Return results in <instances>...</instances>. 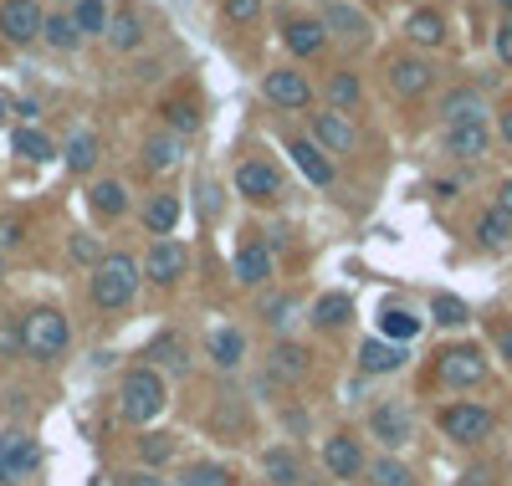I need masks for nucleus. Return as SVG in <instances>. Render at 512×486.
Listing matches in <instances>:
<instances>
[{
	"label": "nucleus",
	"mask_w": 512,
	"mask_h": 486,
	"mask_svg": "<svg viewBox=\"0 0 512 486\" xmlns=\"http://www.w3.org/2000/svg\"><path fill=\"white\" fill-rule=\"evenodd\" d=\"M497 11H507V16H512V0H497Z\"/></svg>",
	"instance_id": "bf43d9fd"
},
{
	"label": "nucleus",
	"mask_w": 512,
	"mask_h": 486,
	"mask_svg": "<svg viewBox=\"0 0 512 486\" xmlns=\"http://www.w3.org/2000/svg\"><path fill=\"white\" fill-rule=\"evenodd\" d=\"M349 323H354V297L349 292H323L308 307V328L313 333H344Z\"/></svg>",
	"instance_id": "2f4dec72"
},
{
	"label": "nucleus",
	"mask_w": 512,
	"mask_h": 486,
	"mask_svg": "<svg viewBox=\"0 0 512 486\" xmlns=\"http://www.w3.org/2000/svg\"><path fill=\"white\" fill-rule=\"evenodd\" d=\"M11 154H16V159H26V164H47L57 149H52V139L41 134V128H31V123H26V128H16V134H11Z\"/></svg>",
	"instance_id": "c03bdc74"
},
{
	"label": "nucleus",
	"mask_w": 512,
	"mask_h": 486,
	"mask_svg": "<svg viewBox=\"0 0 512 486\" xmlns=\"http://www.w3.org/2000/svg\"><path fill=\"white\" fill-rule=\"evenodd\" d=\"M502 139H507V144H512V108H507V113H502Z\"/></svg>",
	"instance_id": "13d9d810"
},
{
	"label": "nucleus",
	"mask_w": 512,
	"mask_h": 486,
	"mask_svg": "<svg viewBox=\"0 0 512 486\" xmlns=\"http://www.w3.org/2000/svg\"><path fill=\"white\" fill-rule=\"evenodd\" d=\"M41 0H0V41L6 47H41Z\"/></svg>",
	"instance_id": "2eb2a0df"
},
{
	"label": "nucleus",
	"mask_w": 512,
	"mask_h": 486,
	"mask_svg": "<svg viewBox=\"0 0 512 486\" xmlns=\"http://www.w3.org/2000/svg\"><path fill=\"white\" fill-rule=\"evenodd\" d=\"M292 313H297V297L292 292H262V297H256V323L272 328V333H287L292 328Z\"/></svg>",
	"instance_id": "4c0bfd02"
},
{
	"label": "nucleus",
	"mask_w": 512,
	"mask_h": 486,
	"mask_svg": "<svg viewBox=\"0 0 512 486\" xmlns=\"http://www.w3.org/2000/svg\"><path fill=\"white\" fill-rule=\"evenodd\" d=\"M231 190H236V200H246V205H277V200L287 195V180H282V169H277L272 159L246 154V159H236V169H231Z\"/></svg>",
	"instance_id": "0eeeda50"
},
{
	"label": "nucleus",
	"mask_w": 512,
	"mask_h": 486,
	"mask_svg": "<svg viewBox=\"0 0 512 486\" xmlns=\"http://www.w3.org/2000/svg\"><path fill=\"white\" fill-rule=\"evenodd\" d=\"M62 159H67V169H72V174H93V169H98V159H103L98 134H88V128H77V134L67 139V149H62Z\"/></svg>",
	"instance_id": "ea45409f"
},
{
	"label": "nucleus",
	"mask_w": 512,
	"mask_h": 486,
	"mask_svg": "<svg viewBox=\"0 0 512 486\" xmlns=\"http://www.w3.org/2000/svg\"><path fill=\"white\" fill-rule=\"evenodd\" d=\"M441 123L456 128V123H487V98L482 87H451V93H441Z\"/></svg>",
	"instance_id": "7c9ffc66"
},
{
	"label": "nucleus",
	"mask_w": 512,
	"mask_h": 486,
	"mask_svg": "<svg viewBox=\"0 0 512 486\" xmlns=\"http://www.w3.org/2000/svg\"><path fill=\"white\" fill-rule=\"evenodd\" d=\"M175 456H180V440L169 435V430H154V425H149V430L134 435V461H139L144 471H164Z\"/></svg>",
	"instance_id": "72a5a7b5"
},
{
	"label": "nucleus",
	"mask_w": 512,
	"mask_h": 486,
	"mask_svg": "<svg viewBox=\"0 0 512 486\" xmlns=\"http://www.w3.org/2000/svg\"><path fill=\"white\" fill-rule=\"evenodd\" d=\"M67 11H72V26H77L82 41H88V36H103V31H108V16H113L108 0H72Z\"/></svg>",
	"instance_id": "79ce46f5"
},
{
	"label": "nucleus",
	"mask_w": 512,
	"mask_h": 486,
	"mask_svg": "<svg viewBox=\"0 0 512 486\" xmlns=\"http://www.w3.org/2000/svg\"><path fill=\"white\" fill-rule=\"evenodd\" d=\"M67 348H72V323H67L62 307H52V302L26 307V313H21V359H31V364H62Z\"/></svg>",
	"instance_id": "f03ea898"
},
{
	"label": "nucleus",
	"mask_w": 512,
	"mask_h": 486,
	"mask_svg": "<svg viewBox=\"0 0 512 486\" xmlns=\"http://www.w3.org/2000/svg\"><path fill=\"white\" fill-rule=\"evenodd\" d=\"M364 435L374 440V446H379L384 456H400V451L410 446V440H415V410L400 400V394H390V400H379V405L369 410Z\"/></svg>",
	"instance_id": "20e7f679"
},
{
	"label": "nucleus",
	"mask_w": 512,
	"mask_h": 486,
	"mask_svg": "<svg viewBox=\"0 0 512 486\" xmlns=\"http://www.w3.org/2000/svg\"><path fill=\"white\" fill-rule=\"evenodd\" d=\"M420 323H425V318H415L405 302H384V307H379V338H390V343H410V338L420 333Z\"/></svg>",
	"instance_id": "58836bf2"
},
{
	"label": "nucleus",
	"mask_w": 512,
	"mask_h": 486,
	"mask_svg": "<svg viewBox=\"0 0 512 486\" xmlns=\"http://www.w3.org/2000/svg\"><path fill=\"white\" fill-rule=\"evenodd\" d=\"M139 287H144V267L128 251H108L88 277V297H93L98 313H123V307L139 297Z\"/></svg>",
	"instance_id": "7ed1b4c3"
},
{
	"label": "nucleus",
	"mask_w": 512,
	"mask_h": 486,
	"mask_svg": "<svg viewBox=\"0 0 512 486\" xmlns=\"http://www.w3.org/2000/svg\"><path fill=\"white\" fill-rule=\"evenodd\" d=\"M16 113H21V118H26V123H31V118H36V113H41V108H36V98H16Z\"/></svg>",
	"instance_id": "4d7b16f0"
},
{
	"label": "nucleus",
	"mask_w": 512,
	"mask_h": 486,
	"mask_svg": "<svg viewBox=\"0 0 512 486\" xmlns=\"http://www.w3.org/2000/svg\"><path fill=\"white\" fill-rule=\"evenodd\" d=\"M318 466H323L333 481H364V471H369V451H364L359 430H333L323 446H318Z\"/></svg>",
	"instance_id": "9d476101"
},
{
	"label": "nucleus",
	"mask_w": 512,
	"mask_h": 486,
	"mask_svg": "<svg viewBox=\"0 0 512 486\" xmlns=\"http://www.w3.org/2000/svg\"><path fill=\"white\" fill-rule=\"evenodd\" d=\"M231 277H236V287H246V292H267V282L277 277V261H272V251H267L262 241H241V246L231 251Z\"/></svg>",
	"instance_id": "6ab92c4d"
},
{
	"label": "nucleus",
	"mask_w": 512,
	"mask_h": 486,
	"mask_svg": "<svg viewBox=\"0 0 512 486\" xmlns=\"http://www.w3.org/2000/svg\"><path fill=\"white\" fill-rule=\"evenodd\" d=\"M180 215H185V205H180V195H169V190H159V195H149V200L139 205V220H144V231H149L154 241L175 236Z\"/></svg>",
	"instance_id": "473e14b6"
},
{
	"label": "nucleus",
	"mask_w": 512,
	"mask_h": 486,
	"mask_svg": "<svg viewBox=\"0 0 512 486\" xmlns=\"http://www.w3.org/2000/svg\"><path fill=\"white\" fill-rule=\"evenodd\" d=\"M436 62L420 57V52H395L390 62H384V82H390L395 98H425L436 87Z\"/></svg>",
	"instance_id": "ddd939ff"
},
{
	"label": "nucleus",
	"mask_w": 512,
	"mask_h": 486,
	"mask_svg": "<svg viewBox=\"0 0 512 486\" xmlns=\"http://www.w3.org/2000/svg\"><path fill=\"white\" fill-rule=\"evenodd\" d=\"M477 246H487V251L512 246V215H502L497 205H492V210H482V215H477Z\"/></svg>",
	"instance_id": "37998d69"
},
{
	"label": "nucleus",
	"mask_w": 512,
	"mask_h": 486,
	"mask_svg": "<svg viewBox=\"0 0 512 486\" xmlns=\"http://www.w3.org/2000/svg\"><path fill=\"white\" fill-rule=\"evenodd\" d=\"M67 256H72V261H82V267H98V261H103L108 251L98 246V236H93V231H72V241H67Z\"/></svg>",
	"instance_id": "49530a36"
},
{
	"label": "nucleus",
	"mask_w": 512,
	"mask_h": 486,
	"mask_svg": "<svg viewBox=\"0 0 512 486\" xmlns=\"http://www.w3.org/2000/svg\"><path fill=\"white\" fill-rule=\"evenodd\" d=\"M441 154L451 159H487L492 154V128L487 123H456V128H441Z\"/></svg>",
	"instance_id": "bb28decb"
},
{
	"label": "nucleus",
	"mask_w": 512,
	"mask_h": 486,
	"mask_svg": "<svg viewBox=\"0 0 512 486\" xmlns=\"http://www.w3.org/2000/svg\"><path fill=\"white\" fill-rule=\"evenodd\" d=\"M436 430L451 440V446H482L497 430V410L477 405V400H451L436 410Z\"/></svg>",
	"instance_id": "39448f33"
},
{
	"label": "nucleus",
	"mask_w": 512,
	"mask_h": 486,
	"mask_svg": "<svg viewBox=\"0 0 512 486\" xmlns=\"http://www.w3.org/2000/svg\"><path fill=\"white\" fill-rule=\"evenodd\" d=\"M446 36H451V26H446V11H441V6H415V11L405 16V41H410L415 52L446 47Z\"/></svg>",
	"instance_id": "a878e982"
},
{
	"label": "nucleus",
	"mask_w": 512,
	"mask_h": 486,
	"mask_svg": "<svg viewBox=\"0 0 512 486\" xmlns=\"http://www.w3.org/2000/svg\"><path fill=\"white\" fill-rule=\"evenodd\" d=\"M11 113H16V98H11V93H0V128L11 123Z\"/></svg>",
	"instance_id": "6e6d98bb"
},
{
	"label": "nucleus",
	"mask_w": 512,
	"mask_h": 486,
	"mask_svg": "<svg viewBox=\"0 0 512 486\" xmlns=\"http://www.w3.org/2000/svg\"><path fill=\"white\" fill-rule=\"evenodd\" d=\"M287 154H292V164H297V169H303V180H308V185L333 190V159H328L308 134H292V139H287Z\"/></svg>",
	"instance_id": "c756f323"
},
{
	"label": "nucleus",
	"mask_w": 512,
	"mask_h": 486,
	"mask_svg": "<svg viewBox=\"0 0 512 486\" xmlns=\"http://www.w3.org/2000/svg\"><path fill=\"white\" fill-rule=\"evenodd\" d=\"M139 164H144L149 180H164L169 169H180V164H185V139H180V134H169V128H159V134L144 139Z\"/></svg>",
	"instance_id": "393cba45"
},
{
	"label": "nucleus",
	"mask_w": 512,
	"mask_h": 486,
	"mask_svg": "<svg viewBox=\"0 0 512 486\" xmlns=\"http://www.w3.org/2000/svg\"><path fill=\"white\" fill-rule=\"evenodd\" d=\"M190 246L185 241H175V236H164V241H154L149 246V256L139 261L144 267V282L149 287H159V292H169V287H180L185 277H190Z\"/></svg>",
	"instance_id": "9b49d317"
},
{
	"label": "nucleus",
	"mask_w": 512,
	"mask_h": 486,
	"mask_svg": "<svg viewBox=\"0 0 512 486\" xmlns=\"http://www.w3.org/2000/svg\"><path fill=\"white\" fill-rule=\"evenodd\" d=\"M154 113H159V123L169 128V134H180V139L200 134V123H205V108H200L195 93H169V98H159Z\"/></svg>",
	"instance_id": "cd10ccee"
},
{
	"label": "nucleus",
	"mask_w": 512,
	"mask_h": 486,
	"mask_svg": "<svg viewBox=\"0 0 512 486\" xmlns=\"http://www.w3.org/2000/svg\"><path fill=\"white\" fill-rule=\"evenodd\" d=\"M88 210L98 220H123L128 210H134V200H128V185L123 180H93L88 185Z\"/></svg>",
	"instance_id": "f704fd0d"
},
{
	"label": "nucleus",
	"mask_w": 512,
	"mask_h": 486,
	"mask_svg": "<svg viewBox=\"0 0 512 486\" xmlns=\"http://www.w3.org/2000/svg\"><path fill=\"white\" fill-rule=\"evenodd\" d=\"M118 486H169V476H164V471H144V466H134V471H123V476H118Z\"/></svg>",
	"instance_id": "603ef678"
},
{
	"label": "nucleus",
	"mask_w": 512,
	"mask_h": 486,
	"mask_svg": "<svg viewBox=\"0 0 512 486\" xmlns=\"http://www.w3.org/2000/svg\"><path fill=\"white\" fill-rule=\"evenodd\" d=\"M0 359H21V313L0 318Z\"/></svg>",
	"instance_id": "de8ad7c7"
},
{
	"label": "nucleus",
	"mask_w": 512,
	"mask_h": 486,
	"mask_svg": "<svg viewBox=\"0 0 512 486\" xmlns=\"http://www.w3.org/2000/svg\"><path fill=\"white\" fill-rule=\"evenodd\" d=\"M154 36V21L134 6V0H123V6H113V16H108V31H103V41L113 52H139L144 41Z\"/></svg>",
	"instance_id": "a211bd4d"
},
{
	"label": "nucleus",
	"mask_w": 512,
	"mask_h": 486,
	"mask_svg": "<svg viewBox=\"0 0 512 486\" xmlns=\"http://www.w3.org/2000/svg\"><path fill=\"white\" fill-rule=\"evenodd\" d=\"M169 486H241V476L226 461H185L175 476H169Z\"/></svg>",
	"instance_id": "c9c22d12"
},
{
	"label": "nucleus",
	"mask_w": 512,
	"mask_h": 486,
	"mask_svg": "<svg viewBox=\"0 0 512 486\" xmlns=\"http://www.w3.org/2000/svg\"><path fill=\"white\" fill-rule=\"evenodd\" d=\"M364 486H420L415 471L400 461V456H369V471H364Z\"/></svg>",
	"instance_id": "a19ab883"
},
{
	"label": "nucleus",
	"mask_w": 512,
	"mask_h": 486,
	"mask_svg": "<svg viewBox=\"0 0 512 486\" xmlns=\"http://www.w3.org/2000/svg\"><path fill=\"white\" fill-rule=\"evenodd\" d=\"M497 210H502V215H512V174H507L502 190H497Z\"/></svg>",
	"instance_id": "5fc2aeb1"
},
{
	"label": "nucleus",
	"mask_w": 512,
	"mask_h": 486,
	"mask_svg": "<svg viewBox=\"0 0 512 486\" xmlns=\"http://www.w3.org/2000/svg\"><path fill=\"white\" fill-rule=\"evenodd\" d=\"M262 98H267L277 113H308V108L318 103L308 72L292 67V62H282V67H272V72L262 77Z\"/></svg>",
	"instance_id": "1a4fd4ad"
},
{
	"label": "nucleus",
	"mask_w": 512,
	"mask_h": 486,
	"mask_svg": "<svg viewBox=\"0 0 512 486\" xmlns=\"http://www.w3.org/2000/svg\"><path fill=\"white\" fill-rule=\"evenodd\" d=\"M318 21L328 26V41H344V47H369L374 41V21H369V11L354 6V0H323Z\"/></svg>",
	"instance_id": "4468645a"
},
{
	"label": "nucleus",
	"mask_w": 512,
	"mask_h": 486,
	"mask_svg": "<svg viewBox=\"0 0 512 486\" xmlns=\"http://www.w3.org/2000/svg\"><path fill=\"white\" fill-rule=\"evenodd\" d=\"M282 47L297 62H313V57H323L333 47V41H328V26L318 16H282Z\"/></svg>",
	"instance_id": "412c9836"
},
{
	"label": "nucleus",
	"mask_w": 512,
	"mask_h": 486,
	"mask_svg": "<svg viewBox=\"0 0 512 486\" xmlns=\"http://www.w3.org/2000/svg\"><path fill=\"white\" fill-rule=\"evenodd\" d=\"M41 47L57 52V57H67V52L82 47V36L72 26V11H47V21H41Z\"/></svg>",
	"instance_id": "e433bc0d"
},
{
	"label": "nucleus",
	"mask_w": 512,
	"mask_h": 486,
	"mask_svg": "<svg viewBox=\"0 0 512 486\" xmlns=\"http://www.w3.org/2000/svg\"><path fill=\"white\" fill-rule=\"evenodd\" d=\"M113 410H118L123 425L149 430V425L169 410V379H164L154 364L123 369V379H118V389H113Z\"/></svg>",
	"instance_id": "f257e3e1"
},
{
	"label": "nucleus",
	"mask_w": 512,
	"mask_h": 486,
	"mask_svg": "<svg viewBox=\"0 0 512 486\" xmlns=\"http://www.w3.org/2000/svg\"><path fill=\"white\" fill-rule=\"evenodd\" d=\"M487 374H492V364H487L482 343H451L436 353V384H446V389H482Z\"/></svg>",
	"instance_id": "6e6552de"
},
{
	"label": "nucleus",
	"mask_w": 512,
	"mask_h": 486,
	"mask_svg": "<svg viewBox=\"0 0 512 486\" xmlns=\"http://www.w3.org/2000/svg\"><path fill=\"white\" fill-rule=\"evenodd\" d=\"M144 359H149L164 379H185V374L195 369V348H190V338H185V333L159 328V333L149 338V348H144Z\"/></svg>",
	"instance_id": "dca6fc26"
},
{
	"label": "nucleus",
	"mask_w": 512,
	"mask_h": 486,
	"mask_svg": "<svg viewBox=\"0 0 512 486\" xmlns=\"http://www.w3.org/2000/svg\"><path fill=\"white\" fill-rule=\"evenodd\" d=\"M323 98H328L333 113H344V118L364 113V77L354 67H333L328 82H323Z\"/></svg>",
	"instance_id": "c85d7f7f"
},
{
	"label": "nucleus",
	"mask_w": 512,
	"mask_h": 486,
	"mask_svg": "<svg viewBox=\"0 0 512 486\" xmlns=\"http://www.w3.org/2000/svg\"><path fill=\"white\" fill-rule=\"evenodd\" d=\"M205 430L216 440H226V446H241V440H251V405L241 400V394H216Z\"/></svg>",
	"instance_id": "f3484780"
},
{
	"label": "nucleus",
	"mask_w": 512,
	"mask_h": 486,
	"mask_svg": "<svg viewBox=\"0 0 512 486\" xmlns=\"http://www.w3.org/2000/svg\"><path fill=\"white\" fill-rule=\"evenodd\" d=\"M0 282H6V256H0Z\"/></svg>",
	"instance_id": "052dcab7"
},
{
	"label": "nucleus",
	"mask_w": 512,
	"mask_h": 486,
	"mask_svg": "<svg viewBox=\"0 0 512 486\" xmlns=\"http://www.w3.org/2000/svg\"><path fill=\"white\" fill-rule=\"evenodd\" d=\"M41 471V440L26 425L0 430V486H31Z\"/></svg>",
	"instance_id": "423d86ee"
},
{
	"label": "nucleus",
	"mask_w": 512,
	"mask_h": 486,
	"mask_svg": "<svg viewBox=\"0 0 512 486\" xmlns=\"http://www.w3.org/2000/svg\"><path fill=\"white\" fill-rule=\"evenodd\" d=\"M308 139L328 154V159H354L359 154V123L354 118H344V113H333V108H323V113H308Z\"/></svg>",
	"instance_id": "f8f14e48"
},
{
	"label": "nucleus",
	"mask_w": 512,
	"mask_h": 486,
	"mask_svg": "<svg viewBox=\"0 0 512 486\" xmlns=\"http://www.w3.org/2000/svg\"><path fill=\"white\" fill-rule=\"evenodd\" d=\"M492 52H497V62H502V67H512V16L492 31Z\"/></svg>",
	"instance_id": "3c124183"
},
{
	"label": "nucleus",
	"mask_w": 512,
	"mask_h": 486,
	"mask_svg": "<svg viewBox=\"0 0 512 486\" xmlns=\"http://www.w3.org/2000/svg\"><path fill=\"white\" fill-rule=\"evenodd\" d=\"M354 359H359V374L364 379H384V374H400L410 364V348L405 343H390V338H364Z\"/></svg>",
	"instance_id": "b1692460"
},
{
	"label": "nucleus",
	"mask_w": 512,
	"mask_h": 486,
	"mask_svg": "<svg viewBox=\"0 0 512 486\" xmlns=\"http://www.w3.org/2000/svg\"><path fill=\"white\" fill-rule=\"evenodd\" d=\"M497 359L512 369V323H502V328H497Z\"/></svg>",
	"instance_id": "864d4df0"
},
{
	"label": "nucleus",
	"mask_w": 512,
	"mask_h": 486,
	"mask_svg": "<svg viewBox=\"0 0 512 486\" xmlns=\"http://www.w3.org/2000/svg\"><path fill=\"white\" fill-rule=\"evenodd\" d=\"M221 16L226 21H256V16H262V0H221Z\"/></svg>",
	"instance_id": "8fccbe9b"
},
{
	"label": "nucleus",
	"mask_w": 512,
	"mask_h": 486,
	"mask_svg": "<svg viewBox=\"0 0 512 486\" xmlns=\"http://www.w3.org/2000/svg\"><path fill=\"white\" fill-rule=\"evenodd\" d=\"M26 231H31V220H26V215H0V251L21 246V241H26Z\"/></svg>",
	"instance_id": "09e8293b"
},
{
	"label": "nucleus",
	"mask_w": 512,
	"mask_h": 486,
	"mask_svg": "<svg viewBox=\"0 0 512 486\" xmlns=\"http://www.w3.org/2000/svg\"><path fill=\"white\" fill-rule=\"evenodd\" d=\"M205 359H210V369H216L221 379L241 374V369H246V333H241L236 323L210 328V333H205Z\"/></svg>",
	"instance_id": "aec40b11"
},
{
	"label": "nucleus",
	"mask_w": 512,
	"mask_h": 486,
	"mask_svg": "<svg viewBox=\"0 0 512 486\" xmlns=\"http://www.w3.org/2000/svg\"><path fill=\"white\" fill-rule=\"evenodd\" d=\"M256 466H262V481L267 486H308V461L297 446H287V440H277V446H267L262 456H256Z\"/></svg>",
	"instance_id": "4be33fe9"
},
{
	"label": "nucleus",
	"mask_w": 512,
	"mask_h": 486,
	"mask_svg": "<svg viewBox=\"0 0 512 486\" xmlns=\"http://www.w3.org/2000/svg\"><path fill=\"white\" fill-rule=\"evenodd\" d=\"M267 374L277 384H303L313 374V348L308 343H297V338H277L272 353H267Z\"/></svg>",
	"instance_id": "5701e85b"
},
{
	"label": "nucleus",
	"mask_w": 512,
	"mask_h": 486,
	"mask_svg": "<svg viewBox=\"0 0 512 486\" xmlns=\"http://www.w3.org/2000/svg\"><path fill=\"white\" fill-rule=\"evenodd\" d=\"M431 318H436L441 328H461L466 318H472V307H466L461 297H451V292H436V297H431Z\"/></svg>",
	"instance_id": "a18cd8bd"
}]
</instances>
